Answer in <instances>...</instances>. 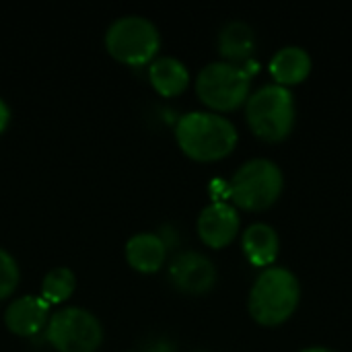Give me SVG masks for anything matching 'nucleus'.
<instances>
[{"mask_svg": "<svg viewBox=\"0 0 352 352\" xmlns=\"http://www.w3.org/2000/svg\"><path fill=\"white\" fill-rule=\"evenodd\" d=\"M241 250L248 258V262L256 268H270L274 266L278 252H280V239L274 227L268 223H254L241 233Z\"/></svg>", "mask_w": 352, "mask_h": 352, "instance_id": "12", "label": "nucleus"}, {"mask_svg": "<svg viewBox=\"0 0 352 352\" xmlns=\"http://www.w3.org/2000/svg\"><path fill=\"white\" fill-rule=\"evenodd\" d=\"M105 47L118 62L142 66L157 58L161 33L144 14H122L105 29Z\"/></svg>", "mask_w": 352, "mask_h": 352, "instance_id": "6", "label": "nucleus"}, {"mask_svg": "<svg viewBox=\"0 0 352 352\" xmlns=\"http://www.w3.org/2000/svg\"><path fill=\"white\" fill-rule=\"evenodd\" d=\"M148 80L159 95L175 97L190 85V70L175 56H157L148 62Z\"/></svg>", "mask_w": 352, "mask_h": 352, "instance_id": "15", "label": "nucleus"}, {"mask_svg": "<svg viewBox=\"0 0 352 352\" xmlns=\"http://www.w3.org/2000/svg\"><path fill=\"white\" fill-rule=\"evenodd\" d=\"M241 219L237 208L225 200H212L198 214L196 229L204 245L212 250H223L235 241L239 235Z\"/></svg>", "mask_w": 352, "mask_h": 352, "instance_id": "9", "label": "nucleus"}, {"mask_svg": "<svg viewBox=\"0 0 352 352\" xmlns=\"http://www.w3.org/2000/svg\"><path fill=\"white\" fill-rule=\"evenodd\" d=\"M245 120L250 130L264 142H283L297 122L293 91L274 82L260 87L245 101Z\"/></svg>", "mask_w": 352, "mask_h": 352, "instance_id": "4", "label": "nucleus"}, {"mask_svg": "<svg viewBox=\"0 0 352 352\" xmlns=\"http://www.w3.org/2000/svg\"><path fill=\"white\" fill-rule=\"evenodd\" d=\"M19 278H21V270L16 258L6 248L0 245V301L14 293Z\"/></svg>", "mask_w": 352, "mask_h": 352, "instance_id": "17", "label": "nucleus"}, {"mask_svg": "<svg viewBox=\"0 0 352 352\" xmlns=\"http://www.w3.org/2000/svg\"><path fill=\"white\" fill-rule=\"evenodd\" d=\"M175 140L194 161L210 163L229 157L239 140L235 124L217 111L194 109L175 122Z\"/></svg>", "mask_w": 352, "mask_h": 352, "instance_id": "1", "label": "nucleus"}, {"mask_svg": "<svg viewBox=\"0 0 352 352\" xmlns=\"http://www.w3.org/2000/svg\"><path fill=\"white\" fill-rule=\"evenodd\" d=\"M8 122H10V107H8V103L0 97V134L6 130Z\"/></svg>", "mask_w": 352, "mask_h": 352, "instance_id": "18", "label": "nucleus"}, {"mask_svg": "<svg viewBox=\"0 0 352 352\" xmlns=\"http://www.w3.org/2000/svg\"><path fill=\"white\" fill-rule=\"evenodd\" d=\"M144 352H173V346L167 340H157V342H151V346H146Z\"/></svg>", "mask_w": 352, "mask_h": 352, "instance_id": "19", "label": "nucleus"}, {"mask_svg": "<svg viewBox=\"0 0 352 352\" xmlns=\"http://www.w3.org/2000/svg\"><path fill=\"white\" fill-rule=\"evenodd\" d=\"M45 340L58 352H95L103 342L99 318L78 305L52 311L45 324Z\"/></svg>", "mask_w": 352, "mask_h": 352, "instance_id": "7", "label": "nucleus"}, {"mask_svg": "<svg viewBox=\"0 0 352 352\" xmlns=\"http://www.w3.org/2000/svg\"><path fill=\"white\" fill-rule=\"evenodd\" d=\"M126 260L134 270L140 272H157L167 260V245L159 233L138 231L126 241Z\"/></svg>", "mask_w": 352, "mask_h": 352, "instance_id": "13", "label": "nucleus"}, {"mask_svg": "<svg viewBox=\"0 0 352 352\" xmlns=\"http://www.w3.org/2000/svg\"><path fill=\"white\" fill-rule=\"evenodd\" d=\"M171 285L186 295H204L217 285V266L208 256L196 250H184L169 262Z\"/></svg>", "mask_w": 352, "mask_h": 352, "instance_id": "8", "label": "nucleus"}, {"mask_svg": "<svg viewBox=\"0 0 352 352\" xmlns=\"http://www.w3.org/2000/svg\"><path fill=\"white\" fill-rule=\"evenodd\" d=\"M219 54L225 62L231 64H248L256 52V33L243 21H229L219 31Z\"/></svg>", "mask_w": 352, "mask_h": 352, "instance_id": "14", "label": "nucleus"}, {"mask_svg": "<svg viewBox=\"0 0 352 352\" xmlns=\"http://www.w3.org/2000/svg\"><path fill=\"white\" fill-rule=\"evenodd\" d=\"M299 352H338V351L328 349V346H309V349H303V351H299Z\"/></svg>", "mask_w": 352, "mask_h": 352, "instance_id": "20", "label": "nucleus"}, {"mask_svg": "<svg viewBox=\"0 0 352 352\" xmlns=\"http://www.w3.org/2000/svg\"><path fill=\"white\" fill-rule=\"evenodd\" d=\"M258 72V62L231 64L225 60L210 62L196 76V95L210 111L225 113L245 105L252 95V78Z\"/></svg>", "mask_w": 352, "mask_h": 352, "instance_id": "3", "label": "nucleus"}, {"mask_svg": "<svg viewBox=\"0 0 352 352\" xmlns=\"http://www.w3.org/2000/svg\"><path fill=\"white\" fill-rule=\"evenodd\" d=\"M50 303L41 295H21L4 309V324L16 336H35L45 330Z\"/></svg>", "mask_w": 352, "mask_h": 352, "instance_id": "10", "label": "nucleus"}, {"mask_svg": "<svg viewBox=\"0 0 352 352\" xmlns=\"http://www.w3.org/2000/svg\"><path fill=\"white\" fill-rule=\"evenodd\" d=\"M301 301L299 278L283 266L262 270L250 289L248 309L254 322L266 328L280 326L293 318Z\"/></svg>", "mask_w": 352, "mask_h": 352, "instance_id": "2", "label": "nucleus"}, {"mask_svg": "<svg viewBox=\"0 0 352 352\" xmlns=\"http://www.w3.org/2000/svg\"><path fill=\"white\" fill-rule=\"evenodd\" d=\"M76 289V276L68 266H56L45 272L41 280V297L54 305V303H64L70 299V295Z\"/></svg>", "mask_w": 352, "mask_h": 352, "instance_id": "16", "label": "nucleus"}, {"mask_svg": "<svg viewBox=\"0 0 352 352\" xmlns=\"http://www.w3.org/2000/svg\"><path fill=\"white\" fill-rule=\"evenodd\" d=\"M285 190L283 169L264 157L245 161L229 179L227 196L231 204L241 210L262 212L272 208Z\"/></svg>", "mask_w": 352, "mask_h": 352, "instance_id": "5", "label": "nucleus"}, {"mask_svg": "<svg viewBox=\"0 0 352 352\" xmlns=\"http://www.w3.org/2000/svg\"><path fill=\"white\" fill-rule=\"evenodd\" d=\"M311 66L314 62L305 47L285 45L272 56L268 70H270V76L274 78V85L291 89L295 85H301L311 74Z\"/></svg>", "mask_w": 352, "mask_h": 352, "instance_id": "11", "label": "nucleus"}]
</instances>
